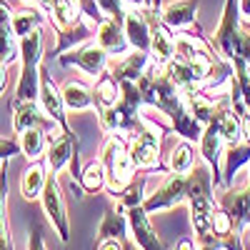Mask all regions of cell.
<instances>
[{
  "label": "cell",
  "instance_id": "20",
  "mask_svg": "<svg viewBox=\"0 0 250 250\" xmlns=\"http://www.w3.org/2000/svg\"><path fill=\"white\" fill-rule=\"evenodd\" d=\"M93 98H95L98 113L105 110V108H110V105H115V103L120 100V80H115V78L105 70V73L98 78L95 85H93Z\"/></svg>",
  "mask_w": 250,
  "mask_h": 250
},
{
  "label": "cell",
  "instance_id": "18",
  "mask_svg": "<svg viewBox=\"0 0 250 250\" xmlns=\"http://www.w3.org/2000/svg\"><path fill=\"white\" fill-rule=\"evenodd\" d=\"M225 165H223V188H230L235 180V173H240V168L245 163H250V143L240 140L235 145H225V155H223Z\"/></svg>",
  "mask_w": 250,
  "mask_h": 250
},
{
  "label": "cell",
  "instance_id": "29",
  "mask_svg": "<svg viewBox=\"0 0 250 250\" xmlns=\"http://www.w3.org/2000/svg\"><path fill=\"white\" fill-rule=\"evenodd\" d=\"M28 250H48L45 238H43V228L38 223L30 228V235H28Z\"/></svg>",
  "mask_w": 250,
  "mask_h": 250
},
{
  "label": "cell",
  "instance_id": "3",
  "mask_svg": "<svg viewBox=\"0 0 250 250\" xmlns=\"http://www.w3.org/2000/svg\"><path fill=\"white\" fill-rule=\"evenodd\" d=\"M40 205H43V213L48 215L50 225L55 235L60 238V243L70 240V218H68V208H65V195H62V188L58 175H48V183L43 188V195H40Z\"/></svg>",
  "mask_w": 250,
  "mask_h": 250
},
{
  "label": "cell",
  "instance_id": "27",
  "mask_svg": "<svg viewBox=\"0 0 250 250\" xmlns=\"http://www.w3.org/2000/svg\"><path fill=\"white\" fill-rule=\"evenodd\" d=\"M0 223H8V160L0 163Z\"/></svg>",
  "mask_w": 250,
  "mask_h": 250
},
{
  "label": "cell",
  "instance_id": "35",
  "mask_svg": "<svg viewBox=\"0 0 250 250\" xmlns=\"http://www.w3.org/2000/svg\"><path fill=\"white\" fill-rule=\"evenodd\" d=\"M198 250H225V238L223 240H215V243H200Z\"/></svg>",
  "mask_w": 250,
  "mask_h": 250
},
{
  "label": "cell",
  "instance_id": "30",
  "mask_svg": "<svg viewBox=\"0 0 250 250\" xmlns=\"http://www.w3.org/2000/svg\"><path fill=\"white\" fill-rule=\"evenodd\" d=\"M18 153H20L18 140H8V138L0 135V163L10 160V158H13V155H18Z\"/></svg>",
  "mask_w": 250,
  "mask_h": 250
},
{
  "label": "cell",
  "instance_id": "6",
  "mask_svg": "<svg viewBox=\"0 0 250 250\" xmlns=\"http://www.w3.org/2000/svg\"><path fill=\"white\" fill-rule=\"evenodd\" d=\"M60 65H75L80 68L83 73H88V75H103L108 70L110 65V55L103 50L98 43H90V40H85V43H80L78 48H70L65 55H60Z\"/></svg>",
  "mask_w": 250,
  "mask_h": 250
},
{
  "label": "cell",
  "instance_id": "32",
  "mask_svg": "<svg viewBox=\"0 0 250 250\" xmlns=\"http://www.w3.org/2000/svg\"><path fill=\"white\" fill-rule=\"evenodd\" d=\"M125 5L130 8H140V10H150V8H158V0H123Z\"/></svg>",
  "mask_w": 250,
  "mask_h": 250
},
{
  "label": "cell",
  "instance_id": "22",
  "mask_svg": "<svg viewBox=\"0 0 250 250\" xmlns=\"http://www.w3.org/2000/svg\"><path fill=\"white\" fill-rule=\"evenodd\" d=\"M125 233H128V215H123V210H105L103 215V223L98 228V240H108V238H115V240H123Z\"/></svg>",
  "mask_w": 250,
  "mask_h": 250
},
{
  "label": "cell",
  "instance_id": "33",
  "mask_svg": "<svg viewBox=\"0 0 250 250\" xmlns=\"http://www.w3.org/2000/svg\"><path fill=\"white\" fill-rule=\"evenodd\" d=\"M98 250H123V240H115V238L98 240Z\"/></svg>",
  "mask_w": 250,
  "mask_h": 250
},
{
  "label": "cell",
  "instance_id": "21",
  "mask_svg": "<svg viewBox=\"0 0 250 250\" xmlns=\"http://www.w3.org/2000/svg\"><path fill=\"white\" fill-rule=\"evenodd\" d=\"M43 25H45V13L40 10V8L25 5L23 10H15V13H13V30H15L18 40L23 38V35H28L30 30L43 28Z\"/></svg>",
  "mask_w": 250,
  "mask_h": 250
},
{
  "label": "cell",
  "instance_id": "39",
  "mask_svg": "<svg viewBox=\"0 0 250 250\" xmlns=\"http://www.w3.org/2000/svg\"><path fill=\"white\" fill-rule=\"evenodd\" d=\"M248 30H250V25H248Z\"/></svg>",
  "mask_w": 250,
  "mask_h": 250
},
{
  "label": "cell",
  "instance_id": "2",
  "mask_svg": "<svg viewBox=\"0 0 250 250\" xmlns=\"http://www.w3.org/2000/svg\"><path fill=\"white\" fill-rule=\"evenodd\" d=\"M45 165L48 173L58 175L62 170H70L73 183L80 180V168H78V138L73 130H58L50 133L48 140V153H45Z\"/></svg>",
  "mask_w": 250,
  "mask_h": 250
},
{
  "label": "cell",
  "instance_id": "11",
  "mask_svg": "<svg viewBox=\"0 0 250 250\" xmlns=\"http://www.w3.org/2000/svg\"><path fill=\"white\" fill-rule=\"evenodd\" d=\"M38 100H40L43 110H45L53 120H58L65 130H70V128H68V108H65V100H62L60 88L50 80V75H48L45 68H40V98H38Z\"/></svg>",
  "mask_w": 250,
  "mask_h": 250
},
{
  "label": "cell",
  "instance_id": "13",
  "mask_svg": "<svg viewBox=\"0 0 250 250\" xmlns=\"http://www.w3.org/2000/svg\"><path fill=\"white\" fill-rule=\"evenodd\" d=\"M123 30H125V38H128V43H130L133 50L150 53V25H148V20H145L140 8L125 5Z\"/></svg>",
  "mask_w": 250,
  "mask_h": 250
},
{
  "label": "cell",
  "instance_id": "10",
  "mask_svg": "<svg viewBox=\"0 0 250 250\" xmlns=\"http://www.w3.org/2000/svg\"><path fill=\"white\" fill-rule=\"evenodd\" d=\"M220 208L233 218L235 233H243L245 228H250V183L235 188V190L228 188V193L220 200Z\"/></svg>",
  "mask_w": 250,
  "mask_h": 250
},
{
  "label": "cell",
  "instance_id": "26",
  "mask_svg": "<svg viewBox=\"0 0 250 250\" xmlns=\"http://www.w3.org/2000/svg\"><path fill=\"white\" fill-rule=\"evenodd\" d=\"M233 62V68H235V80H238V88H240V95H243V103H245V108L250 113V65L245 60L235 58L230 60Z\"/></svg>",
  "mask_w": 250,
  "mask_h": 250
},
{
  "label": "cell",
  "instance_id": "17",
  "mask_svg": "<svg viewBox=\"0 0 250 250\" xmlns=\"http://www.w3.org/2000/svg\"><path fill=\"white\" fill-rule=\"evenodd\" d=\"M62 100H65L68 113H83L95 108V98H93V88H88L83 80H68L65 85L60 88Z\"/></svg>",
  "mask_w": 250,
  "mask_h": 250
},
{
  "label": "cell",
  "instance_id": "8",
  "mask_svg": "<svg viewBox=\"0 0 250 250\" xmlns=\"http://www.w3.org/2000/svg\"><path fill=\"white\" fill-rule=\"evenodd\" d=\"M125 215H128L130 238H133V243L140 250H163V243H160V238L155 233V228L150 225V218H148V213H145L143 205L130 208Z\"/></svg>",
  "mask_w": 250,
  "mask_h": 250
},
{
  "label": "cell",
  "instance_id": "14",
  "mask_svg": "<svg viewBox=\"0 0 250 250\" xmlns=\"http://www.w3.org/2000/svg\"><path fill=\"white\" fill-rule=\"evenodd\" d=\"M150 53H143V50H133L130 55H123L118 58L115 62L108 65V73L115 78V80H130V83H138L145 70L150 68Z\"/></svg>",
  "mask_w": 250,
  "mask_h": 250
},
{
  "label": "cell",
  "instance_id": "37",
  "mask_svg": "<svg viewBox=\"0 0 250 250\" xmlns=\"http://www.w3.org/2000/svg\"><path fill=\"white\" fill-rule=\"evenodd\" d=\"M175 250H198V248H195V243L190 238H180L178 245H175Z\"/></svg>",
  "mask_w": 250,
  "mask_h": 250
},
{
  "label": "cell",
  "instance_id": "28",
  "mask_svg": "<svg viewBox=\"0 0 250 250\" xmlns=\"http://www.w3.org/2000/svg\"><path fill=\"white\" fill-rule=\"evenodd\" d=\"M235 58L245 60L248 65H250V30L240 25V30L235 33ZM233 58V60H235Z\"/></svg>",
  "mask_w": 250,
  "mask_h": 250
},
{
  "label": "cell",
  "instance_id": "23",
  "mask_svg": "<svg viewBox=\"0 0 250 250\" xmlns=\"http://www.w3.org/2000/svg\"><path fill=\"white\" fill-rule=\"evenodd\" d=\"M168 168H170V173H183V175L195 168V148H193L190 140L183 138V143H178L175 148L170 150Z\"/></svg>",
  "mask_w": 250,
  "mask_h": 250
},
{
  "label": "cell",
  "instance_id": "19",
  "mask_svg": "<svg viewBox=\"0 0 250 250\" xmlns=\"http://www.w3.org/2000/svg\"><path fill=\"white\" fill-rule=\"evenodd\" d=\"M48 165L45 160H35L28 165V170L23 173V180H20V193H23L25 200H40L43 195V188L48 183Z\"/></svg>",
  "mask_w": 250,
  "mask_h": 250
},
{
  "label": "cell",
  "instance_id": "24",
  "mask_svg": "<svg viewBox=\"0 0 250 250\" xmlns=\"http://www.w3.org/2000/svg\"><path fill=\"white\" fill-rule=\"evenodd\" d=\"M78 185H80L85 193H98V190H103V188H105V168H103V163H100V160L88 163L85 170L80 173Z\"/></svg>",
  "mask_w": 250,
  "mask_h": 250
},
{
  "label": "cell",
  "instance_id": "5",
  "mask_svg": "<svg viewBox=\"0 0 250 250\" xmlns=\"http://www.w3.org/2000/svg\"><path fill=\"white\" fill-rule=\"evenodd\" d=\"M188 200V173H170L165 175V180L160 183V188L145 198L143 208L145 213L153 215V213H160V210H170V208L180 205Z\"/></svg>",
  "mask_w": 250,
  "mask_h": 250
},
{
  "label": "cell",
  "instance_id": "1",
  "mask_svg": "<svg viewBox=\"0 0 250 250\" xmlns=\"http://www.w3.org/2000/svg\"><path fill=\"white\" fill-rule=\"evenodd\" d=\"M100 163L105 168V190L113 195H123L135 180V165L128 153V143L118 133H110L100 150Z\"/></svg>",
  "mask_w": 250,
  "mask_h": 250
},
{
  "label": "cell",
  "instance_id": "25",
  "mask_svg": "<svg viewBox=\"0 0 250 250\" xmlns=\"http://www.w3.org/2000/svg\"><path fill=\"white\" fill-rule=\"evenodd\" d=\"M143 203H145V180H133L128 190H125V193L120 195V205H118V208L128 213L130 208L143 205Z\"/></svg>",
  "mask_w": 250,
  "mask_h": 250
},
{
  "label": "cell",
  "instance_id": "9",
  "mask_svg": "<svg viewBox=\"0 0 250 250\" xmlns=\"http://www.w3.org/2000/svg\"><path fill=\"white\" fill-rule=\"evenodd\" d=\"M95 43L105 50L110 58H123L128 50V38H125L123 23L115 18H103L95 25Z\"/></svg>",
  "mask_w": 250,
  "mask_h": 250
},
{
  "label": "cell",
  "instance_id": "4",
  "mask_svg": "<svg viewBox=\"0 0 250 250\" xmlns=\"http://www.w3.org/2000/svg\"><path fill=\"white\" fill-rule=\"evenodd\" d=\"M143 125L145 130H140L133 143H130V160L138 170H153V168H160V128L158 125H153L148 118H143Z\"/></svg>",
  "mask_w": 250,
  "mask_h": 250
},
{
  "label": "cell",
  "instance_id": "12",
  "mask_svg": "<svg viewBox=\"0 0 250 250\" xmlns=\"http://www.w3.org/2000/svg\"><path fill=\"white\" fill-rule=\"evenodd\" d=\"M15 58H20V40L13 30V8L0 0V65H13Z\"/></svg>",
  "mask_w": 250,
  "mask_h": 250
},
{
  "label": "cell",
  "instance_id": "7",
  "mask_svg": "<svg viewBox=\"0 0 250 250\" xmlns=\"http://www.w3.org/2000/svg\"><path fill=\"white\" fill-rule=\"evenodd\" d=\"M10 110H13V130L15 135L23 133L28 128H43L48 133H58V130H65L58 120H53L40 100H28V103H10Z\"/></svg>",
  "mask_w": 250,
  "mask_h": 250
},
{
  "label": "cell",
  "instance_id": "36",
  "mask_svg": "<svg viewBox=\"0 0 250 250\" xmlns=\"http://www.w3.org/2000/svg\"><path fill=\"white\" fill-rule=\"evenodd\" d=\"M8 88V65H0V95Z\"/></svg>",
  "mask_w": 250,
  "mask_h": 250
},
{
  "label": "cell",
  "instance_id": "38",
  "mask_svg": "<svg viewBox=\"0 0 250 250\" xmlns=\"http://www.w3.org/2000/svg\"><path fill=\"white\" fill-rule=\"evenodd\" d=\"M25 5H38V0H23Z\"/></svg>",
  "mask_w": 250,
  "mask_h": 250
},
{
  "label": "cell",
  "instance_id": "15",
  "mask_svg": "<svg viewBox=\"0 0 250 250\" xmlns=\"http://www.w3.org/2000/svg\"><path fill=\"white\" fill-rule=\"evenodd\" d=\"M198 0H173L163 8L160 18L170 30H190L195 25Z\"/></svg>",
  "mask_w": 250,
  "mask_h": 250
},
{
  "label": "cell",
  "instance_id": "31",
  "mask_svg": "<svg viewBox=\"0 0 250 250\" xmlns=\"http://www.w3.org/2000/svg\"><path fill=\"white\" fill-rule=\"evenodd\" d=\"M0 250H15V248H13V238H10L8 223H0Z\"/></svg>",
  "mask_w": 250,
  "mask_h": 250
},
{
  "label": "cell",
  "instance_id": "34",
  "mask_svg": "<svg viewBox=\"0 0 250 250\" xmlns=\"http://www.w3.org/2000/svg\"><path fill=\"white\" fill-rule=\"evenodd\" d=\"M238 10H240V20L245 25H250V0H238Z\"/></svg>",
  "mask_w": 250,
  "mask_h": 250
},
{
  "label": "cell",
  "instance_id": "16",
  "mask_svg": "<svg viewBox=\"0 0 250 250\" xmlns=\"http://www.w3.org/2000/svg\"><path fill=\"white\" fill-rule=\"evenodd\" d=\"M48 140H50V133L43 130V128H28L23 133H18V145H20V155H25L28 163H35V160H45V153H48Z\"/></svg>",
  "mask_w": 250,
  "mask_h": 250
}]
</instances>
